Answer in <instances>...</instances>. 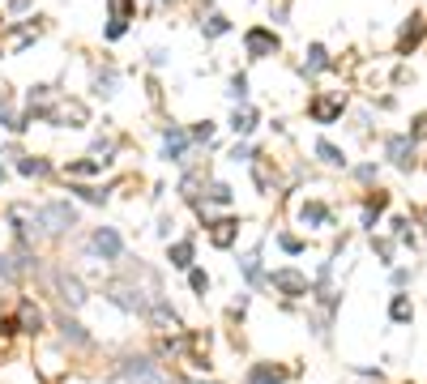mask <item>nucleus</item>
Here are the masks:
<instances>
[{"mask_svg":"<svg viewBox=\"0 0 427 384\" xmlns=\"http://www.w3.org/2000/svg\"><path fill=\"white\" fill-rule=\"evenodd\" d=\"M103 295H107V303H116V307H120V312H129V316H145L149 299H154L158 291H149V286H141L137 277L120 273V277H111L107 286H103Z\"/></svg>","mask_w":427,"mask_h":384,"instance_id":"nucleus-1","label":"nucleus"},{"mask_svg":"<svg viewBox=\"0 0 427 384\" xmlns=\"http://www.w3.org/2000/svg\"><path fill=\"white\" fill-rule=\"evenodd\" d=\"M116 372H120L124 384H175L171 372L158 363V358H149V354H124L116 363Z\"/></svg>","mask_w":427,"mask_h":384,"instance_id":"nucleus-2","label":"nucleus"},{"mask_svg":"<svg viewBox=\"0 0 427 384\" xmlns=\"http://www.w3.org/2000/svg\"><path fill=\"white\" fill-rule=\"evenodd\" d=\"M9 226L17 230V244L39 248V244L47 239L43 214H39V205H30V201H13V205H9Z\"/></svg>","mask_w":427,"mask_h":384,"instance_id":"nucleus-3","label":"nucleus"},{"mask_svg":"<svg viewBox=\"0 0 427 384\" xmlns=\"http://www.w3.org/2000/svg\"><path fill=\"white\" fill-rule=\"evenodd\" d=\"M39 214H43V226H47V239H60V235H69L73 226L82 222V214H78V205H73L69 196H56V201H43L39 205Z\"/></svg>","mask_w":427,"mask_h":384,"instance_id":"nucleus-4","label":"nucleus"},{"mask_svg":"<svg viewBox=\"0 0 427 384\" xmlns=\"http://www.w3.org/2000/svg\"><path fill=\"white\" fill-rule=\"evenodd\" d=\"M52 291L60 295V303H64V312H82V307L90 303V291H86V282L73 273V269H64V265H56L52 269Z\"/></svg>","mask_w":427,"mask_h":384,"instance_id":"nucleus-5","label":"nucleus"},{"mask_svg":"<svg viewBox=\"0 0 427 384\" xmlns=\"http://www.w3.org/2000/svg\"><path fill=\"white\" fill-rule=\"evenodd\" d=\"M154 333H167V338H175V333H184V320H180V312L171 307V299L158 291L154 299H149V307H145V316H141Z\"/></svg>","mask_w":427,"mask_h":384,"instance_id":"nucleus-6","label":"nucleus"},{"mask_svg":"<svg viewBox=\"0 0 427 384\" xmlns=\"http://www.w3.org/2000/svg\"><path fill=\"white\" fill-rule=\"evenodd\" d=\"M47 124H52V128H86L90 124V107L82 98H64L60 94L52 102V111H47Z\"/></svg>","mask_w":427,"mask_h":384,"instance_id":"nucleus-7","label":"nucleus"},{"mask_svg":"<svg viewBox=\"0 0 427 384\" xmlns=\"http://www.w3.org/2000/svg\"><path fill=\"white\" fill-rule=\"evenodd\" d=\"M265 282H269V286L278 291V295H287V299H308V295H312V282H308V273H304V269H295V265L273 269Z\"/></svg>","mask_w":427,"mask_h":384,"instance_id":"nucleus-8","label":"nucleus"},{"mask_svg":"<svg viewBox=\"0 0 427 384\" xmlns=\"http://www.w3.org/2000/svg\"><path fill=\"white\" fill-rule=\"evenodd\" d=\"M278 47H282V39L273 35V26H248L244 30L248 60H269V56H278Z\"/></svg>","mask_w":427,"mask_h":384,"instance_id":"nucleus-9","label":"nucleus"},{"mask_svg":"<svg viewBox=\"0 0 427 384\" xmlns=\"http://www.w3.org/2000/svg\"><path fill=\"white\" fill-rule=\"evenodd\" d=\"M90 256H98V261L116 265L120 256H124V239H120V230H116V226H94V230H90Z\"/></svg>","mask_w":427,"mask_h":384,"instance_id":"nucleus-10","label":"nucleus"},{"mask_svg":"<svg viewBox=\"0 0 427 384\" xmlns=\"http://www.w3.org/2000/svg\"><path fill=\"white\" fill-rule=\"evenodd\" d=\"M47 30V17H26V21H17L13 26V30L5 35V39H0V47H5V51H13V56H17V51H26L39 35Z\"/></svg>","mask_w":427,"mask_h":384,"instance_id":"nucleus-11","label":"nucleus"},{"mask_svg":"<svg viewBox=\"0 0 427 384\" xmlns=\"http://www.w3.org/2000/svg\"><path fill=\"white\" fill-rule=\"evenodd\" d=\"M342 111H346V94H312V98H308L312 124H338Z\"/></svg>","mask_w":427,"mask_h":384,"instance_id":"nucleus-12","label":"nucleus"},{"mask_svg":"<svg viewBox=\"0 0 427 384\" xmlns=\"http://www.w3.org/2000/svg\"><path fill=\"white\" fill-rule=\"evenodd\" d=\"M385 158H389L397 171H415V141H410L406 133L385 137Z\"/></svg>","mask_w":427,"mask_h":384,"instance_id":"nucleus-13","label":"nucleus"},{"mask_svg":"<svg viewBox=\"0 0 427 384\" xmlns=\"http://www.w3.org/2000/svg\"><path fill=\"white\" fill-rule=\"evenodd\" d=\"M56 329H60V342L73 346V350H90V346H94V338L86 333V324L73 320V312H60V316H56Z\"/></svg>","mask_w":427,"mask_h":384,"instance_id":"nucleus-14","label":"nucleus"},{"mask_svg":"<svg viewBox=\"0 0 427 384\" xmlns=\"http://www.w3.org/2000/svg\"><path fill=\"white\" fill-rule=\"evenodd\" d=\"M188 145H192V137L184 128H175V124L163 128V158L167 163H188Z\"/></svg>","mask_w":427,"mask_h":384,"instance_id":"nucleus-15","label":"nucleus"},{"mask_svg":"<svg viewBox=\"0 0 427 384\" xmlns=\"http://www.w3.org/2000/svg\"><path fill=\"white\" fill-rule=\"evenodd\" d=\"M17 324H21V333H30V338H39V333L47 329L43 307H39L35 299H21V303H17Z\"/></svg>","mask_w":427,"mask_h":384,"instance_id":"nucleus-16","label":"nucleus"},{"mask_svg":"<svg viewBox=\"0 0 427 384\" xmlns=\"http://www.w3.org/2000/svg\"><path fill=\"white\" fill-rule=\"evenodd\" d=\"M287 380H291V372L278 363H253L244 372V384H287Z\"/></svg>","mask_w":427,"mask_h":384,"instance_id":"nucleus-17","label":"nucleus"},{"mask_svg":"<svg viewBox=\"0 0 427 384\" xmlns=\"http://www.w3.org/2000/svg\"><path fill=\"white\" fill-rule=\"evenodd\" d=\"M0 128H9V133H26L21 116L13 111V86L9 82H0Z\"/></svg>","mask_w":427,"mask_h":384,"instance_id":"nucleus-18","label":"nucleus"},{"mask_svg":"<svg viewBox=\"0 0 427 384\" xmlns=\"http://www.w3.org/2000/svg\"><path fill=\"white\" fill-rule=\"evenodd\" d=\"M385 210H389V192H385V188H372V192L363 196V218H359V222H363L367 230H376V222H381Z\"/></svg>","mask_w":427,"mask_h":384,"instance_id":"nucleus-19","label":"nucleus"},{"mask_svg":"<svg viewBox=\"0 0 427 384\" xmlns=\"http://www.w3.org/2000/svg\"><path fill=\"white\" fill-rule=\"evenodd\" d=\"M427 35V21H423V13H415L406 26H401V39H397V56H410V51L419 47V39Z\"/></svg>","mask_w":427,"mask_h":384,"instance_id":"nucleus-20","label":"nucleus"},{"mask_svg":"<svg viewBox=\"0 0 427 384\" xmlns=\"http://www.w3.org/2000/svg\"><path fill=\"white\" fill-rule=\"evenodd\" d=\"M299 222L312 226V230H325V226H334V210L325 201H308L304 210H299Z\"/></svg>","mask_w":427,"mask_h":384,"instance_id":"nucleus-21","label":"nucleus"},{"mask_svg":"<svg viewBox=\"0 0 427 384\" xmlns=\"http://www.w3.org/2000/svg\"><path fill=\"white\" fill-rule=\"evenodd\" d=\"M239 239V218H214L210 222V244L214 248H231Z\"/></svg>","mask_w":427,"mask_h":384,"instance_id":"nucleus-22","label":"nucleus"},{"mask_svg":"<svg viewBox=\"0 0 427 384\" xmlns=\"http://www.w3.org/2000/svg\"><path fill=\"white\" fill-rule=\"evenodd\" d=\"M192 256H197V244H192V239H171V244H167V265H171V269H184V273H188V269H192Z\"/></svg>","mask_w":427,"mask_h":384,"instance_id":"nucleus-23","label":"nucleus"},{"mask_svg":"<svg viewBox=\"0 0 427 384\" xmlns=\"http://www.w3.org/2000/svg\"><path fill=\"white\" fill-rule=\"evenodd\" d=\"M231 133H235V137H244V141L257 133V111L248 107V102H239V107L231 111Z\"/></svg>","mask_w":427,"mask_h":384,"instance_id":"nucleus-24","label":"nucleus"},{"mask_svg":"<svg viewBox=\"0 0 427 384\" xmlns=\"http://www.w3.org/2000/svg\"><path fill=\"white\" fill-rule=\"evenodd\" d=\"M17 171L26 175V179H47L56 167L47 163V158H39V154H17Z\"/></svg>","mask_w":427,"mask_h":384,"instance_id":"nucleus-25","label":"nucleus"},{"mask_svg":"<svg viewBox=\"0 0 427 384\" xmlns=\"http://www.w3.org/2000/svg\"><path fill=\"white\" fill-rule=\"evenodd\" d=\"M116 149H120L116 133H98V137H94V145H90V158H98L103 167H111V163H116Z\"/></svg>","mask_w":427,"mask_h":384,"instance_id":"nucleus-26","label":"nucleus"},{"mask_svg":"<svg viewBox=\"0 0 427 384\" xmlns=\"http://www.w3.org/2000/svg\"><path fill=\"white\" fill-rule=\"evenodd\" d=\"M64 175L69 179H94V175H103V163L98 158H73V163H64Z\"/></svg>","mask_w":427,"mask_h":384,"instance_id":"nucleus-27","label":"nucleus"},{"mask_svg":"<svg viewBox=\"0 0 427 384\" xmlns=\"http://www.w3.org/2000/svg\"><path fill=\"white\" fill-rule=\"evenodd\" d=\"M329 64H334V60H329V51H325L320 43H312V47L304 51V73H308V77L325 73V68H329Z\"/></svg>","mask_w":427,"mask_h":384,"instance_id":"nucleus-28","label":"nucleus"},{"mask_svg":"<svg viewBox=\"0 0 427 384\" xmlns=\"http://www.w3.org/2000/svg\"><path fill=\"white\" fill-rule=\"evenodd\" d=\"M116 86H120V73H116L111 64L94 73V94H98V98H116Z\"/></svg>","mask_w":427,"mask_h":384,"instance_id":"nucleus-29","label":"nucleus"},{"mask_svg":"<svg viewBox=\"0 0 427 384\" xmlns=\"http://www.w3.org/2000/svg\"><path fill=\"white\" fill-rule=\"evenodd\" d=\"M312 154H316V158H320L325 167H338V171L346 167V154H342V149H338L334 141H325V137H320V141L312 145Z\"/></svg>","mask_w":427,"mask_h":384,"instance_id":"nucleus-30","label":"nucleus"},{"mask_svg":"<svg viewBox=\"0 0 427 384\" xmlns=\"http://www.w3.org/2000/svg\"><path fill=\"white\" fill-rule=\"evenodd\" d=\"M389 320H393V324H410V320H415L410 295H393V299H389Z\"/></svg>","mask_w":427,"mask_h":384,"instance_id":"nucleus-31","label":"nucleus"},{"mask_svg":"<svg viewBox=\"0 0 427 384\" xmlns=\"http://www.w3.org/2000/svg\"><path fill=\"white\" fill-rule=\"evenodd\" d=\"M231 30V21L227 17H222V13H206V17H201V35H206V39H222V35H227Z\"/></svg>","mask_w":427,"mask_h":384,"instance_id":"nucleus-32","label":"nucleus"},{"mask_svg":"<svg viewBox=\"0 0 427 384\" xmlns=\"http://www.w3.org/2000/svg\"><path fill=\"white\" fill-rule=\"evenodd\" d=\"M235 201V192H231V184H222V179H210V188H206V205L214 210V205H231Z\"/></svg>","mask_w":427,"mask_h":384,"instance_id":"nucleus-33","label":"nucleus"},{"mask_svg":"<svg viewBox=\"0 0 427 384\" xmlns=\"http://www.w3.org/2000/svg\"><path fill=\"white\" fill-rule=\"evenodd\" d=\"M235 265H239V273H244L248 282H261V252H257V248H253V252H244Z\"/></svg>","mask_w":427,"mask_h":384,"instance_id":"nucleus-34","label":"nucleus"},{"mask_svg":"<svg viewBox=\"0 0 427 384\" xmlns=\"http://www.w3.org/2000/svg\"><path fill=\"white\" fill-rule=\"evenodd\" d=\"M107 21H133V13H137V0H107Z\"/></svg>","mask_w":427,"mask_h":384,"instance_id":"nucleus-35","label":"nucleus"},{"mask_svg":"<svg viewBox=\"0 0 427 384\" xmlns=\"http://www.w3.org/2000/svg\"><path fill=\"white\" fill-rule=\"evenodd\" d=\"M69 192L82 196V201H90V205H103V201H107V188H94V184H69Z\"/></svg>","mask_w":427,"mask_h":384,"instance_id":"nucleus-36","label":"nucleus"},{"mask_svg":"<svg viewBox=\"0 0 427 384\" xmlns=\"http://www.w3.org/2000/svg\"><path fill=\"white\" fill-rule=\"evenodd\" d=\"M188 286H192V295H201V299H206V295H210V273L192 265V269H188Z\"/></svg>","mask_w":427,"mask_h":384,"instance_id":"nucleus-37","label":"nucleus"},{"mask_svg":"<svg viewBox=\"0 0 427 384\" xmlns=\"http://www.w3.org/2000/svg\"><path fill=\"white\" fill-rule=\"evenodd\" d=\"M227 94L235 102H248V73H231V82H227Z\"/></svg>","mask_w":427,"mask_h":384,"instance_id":"nucleus-38","label":"nucleus"},{"mask_svg":"<svg viewBox=\"0 0 427 384\" xmlns=\"http://www.w3.org/2000/svg\"><path fill=\"white\" fill-rule=\"evenodd\" d=\"M227 158H231V163H253V158H257V149H253V145H248V141L239 137V141L231 145V154H227Z\"/></svg>","mask_w":427,"mask_h":384,"instance_id":"nucleus-39","label":"nucleus"},{"mask_svg":"<svg viewBox=\"0 0 427 384\" xmlns=\"http://www.w3.org/2000/svg\"><path fill=\"white\" fill-rule=\"evenodd\" d=\"M278 248H282L287 256H299V252H304V239H299V235H287V230H282V235H278Z\"/></svg>","mask_w":427,"mask_h":384,"instance_id":"nucleus-40","label":"nucleus"},{"mask_svg":"<svg viewBox=\"0 0 427 384\" xmlns=\"http://www.w3.org/2000/svg\"><path fill=\"white\" fill-rule=\"evenodd\" d=\"M372 252L381 256V265H393V244L389 239H372Z\"/></svg>","mask_w":427,"mask_h":384,"instance_id":"nucleus-41","label":"nucleus"},{"mask_svg":"<svg viewBox=\"0 0 427 384\" xmlns=\"http://www.w3.org/2000/svg\"><path fill=\"white\" fill-rule=\"evenodd\" d=\"M188 137H192L197 145H201V141H214V124H210V120H201V124L192 128V133H188Z\"/></svg>","mask_w":427,"mask_h":384,"instance_id":"nucleus-42","label":"nucleus"},{"mask_svg":"<svg viewBox=\"0 0 427 384\" xmlns=\"http://www.w3.org/2000/svg\"><path fill=\"white\" fill-rule=\"evenodd\" d=\"M124 35H129V21H107V30H103L107 43H116V39H124Z\"/></svg>","mask_w":427,"mask_h":384,"instance_id":"nucleus-43","label":"nucleus"},{"mask_svg":"<svg viewBox=\"0 0 427 384\" xmlns=\"http://www.w3.org/2000/svg\"><path fill=\"white\" fill-rule=\"evenodd\" d=\"M410 141H419V137H427V116H415L410 120V133H406Z\"/></svg>","mask_w":427,"mask_h":384,"instance_id":"nucleus-44","label":"nucleus"},{"mask_svg":"<svg viewBox=\"0 0 427 384\" xmlns=\"http://www.w3.org/2000/svg\"><path fill=\"white\" fill-rule=\"evenodd\" d=\"M171 230H175V214H163V218H158V239L171 244Z\"/></svg>","mask_w":427,"mask_h":384,"instance_id":"nucleus-45","label":"nucleus"},{"mask_svg":"<svg viewBox=\"0 0 427 384\" xmlns=\"http://www.w3.org/2000/svg\"><path fill=\"white\" fill-rule=\"evenodd\" d=\"M355 179H359V184H372V179H376V163H363V167H355Z\"/></svg>","mask_w":427,"mask_h":384,"instance_id":"nucleus-46","label":"nucleus"},{"mask_svg":"<svg viewBox=\"0 0 427 384\" xmlns=\"http://www.w3.org/2000/svg\"><path fill=\"white\" fill-rule=\"evenodd\" d=\"M410 277H415L410 269H393V286H410Z\"/></svg>","mask_w":427,"mask_h":384,"instance_id":"nucleus-47","label":"nucleus"},{"mask_svg":"<svg viewBox=\"0 0 427 384\" xmlns=\"http://www.w3.org/2000/svg\"><path fill=\"white\" fill-rule=\"evenodd\" d=\"M149 64L163 68V64H167V51H163V47H154V51H149Z\"/></svg>","mask_w":427,"mask_h":384,"instance_id":"nucleus-48","label":"nucleus"},{"mask_svg":"<svg viewBox=\"0 0 427 384\" xmlns=\"http://www.w3.org/2000/svg\"><path fill=\"white\" fill-rule=\"evenodd\" d=\"M30 9V0H9V13H26Z\"/></svg>","mask_w":427,"mask_h":384,"instance_id":"nucleus-49","label":"nucleus"},{"mask_svg":"<svg viewBox=\"0 0 427 384\" xmlns=\"http://www.w3.org/2000/svg\"><path fill=\"white\" fill-rule=\"evenodd\" d=\"M0 30H5V9H0Z\"/></svg>","mask_w":427,"mask_h":384,"instance_id":"nucleus-50","label":"nucleus"},{"mask_svg":"<svg viewBox=\"0 0 427 384\" xmlns=\"http://www.w3.org/2000/svg\"><path fill=\"white\" fill-rule=\"evenodd\" d=\"M5 175H9V171H5V167H0V184H5Z\"/></svg>","mask_w":427,"mask_h":384,"instance_id":"nucleus-51","label":"nucleus"},{"mask_svg":"<svg viewBox=\"0 0 427 384\" xmlns=\"http://www.w3.org/2000/svg\"><path fill=\"white\" fill-rule=\"evenodd\" d=\"M163 5H171V0H163Z\"/></svg>","mask_w":427,"mask_h":384,"instance_id":"nucleus-52","label":"nucleus"},{"mask_svg":"<svg viewBox=\"0 0 427 384\" xmlns=\"http://www.w3.org/2000/svg\"><path fill=\"white\" fill-rule=\"evenodd\" d=\"M423 218H427V210H423Z\"/></svg>","mask_w":427,"mask_h":384,"instance_id":"nucleus-53","label":"nucleus"}]
</instances>
